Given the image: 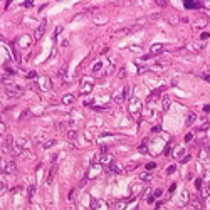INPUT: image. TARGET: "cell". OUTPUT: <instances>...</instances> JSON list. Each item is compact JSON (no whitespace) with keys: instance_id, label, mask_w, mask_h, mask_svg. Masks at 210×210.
I'll list each match as a JSON object with an SVG mask.
<instances>
[{"instance_id":"6da1fadb","label":"cell","mask_w":210,"mask_h":210,"mask_svg":"<svg viewBox=\"0 0 210 210\" xmlns=\"http://www.w3.org/2000/svg\"><path fill=\"white\" fill-rule=\"evenodd\" d=\"M22 94H24V88L15 86V84L7 86L5 89H4V96H9V99H17V98H20Z\"/></svg>"},{"instance_id":"7a4b0ae2","label":"cell","mask_w":210,"mask_h":210,"mask_svg":"<svg viewBox=\"0 0 210 210\" xmlns=\"http://www.w3.org/2000/svg\"><path fill=\"white\" fill-rule=\"evenodd\" d=\"M35 86H37V89H41V91H49L52 83H51V79L47 76H39L35 79Z\"/></svg>"},{"instance_id":"3957f363","label":"cell","mask_w":210,"mask_h":210,"mask_svg":"<svg viewBox=\"0 0 210 210\" xmlns=\"http://www.w3.org/2000/svg\"><path fill=\"white\" fill-rule=\"evenodd\" d=\"M93 88H94V79H89V77H83V81H81V94H88V93H91L93 91Z\"/></svg>"},{"instance_id":"277c9868","label":"cell","mask_w":210,"mask_h":210,"mask_svg":"<svg viewBox=\"0 0 210 210\" xmlns=\"http://www.w3.org/2000/svg\"><path fill=\"white\" fill-rule=\"evenodd\" d=\"M15 148H17V151H30V141L25 136H20L15 141Z\"/></svg>"},{"instance_id":"5b68a950","label":"cell","mask_w":210,"mask_h":210,"mask_svg":"<svg viewBox=\"0 0 210 210\" xmlns=\"http://www.w3.org/2000/svg\"><path fill=\"white\" fill-rule=\"evenodd\" d=\"M140 111H143V108H141V103L136 99V98H133L131 101H130V114H133V116H136Z\"/></svg>"},{"instance_id":"8992f818","label":"cell","mask_w":210,"mask_h":210,"mask_svg":"<svg viewBox=\"0 0 210 210\" xmlns=\"http://www.w3.org/2000/svg\"><path fill=\"white\" fill-rule=\"evenodd\" d=\"M190 203V209L192 210H202L203 209V202H202V197H192L188 200Z\"/></svg>"},{"instance_id":"52a82bcc","label":"cell","mask_w":210,"mask_h":210,"mask_svg":"<svg viewBox=\"0 0 210 210\" xmlns=\"http://www.w3.org/2000/svg\"><path fill=\"white\" fill-rule=\"evenodd\" d=\"M130 200H133V197H130V198H121V200H116L114 203H113V210H125L126 203H128Z\"/></svg>"},{"instance_id":"ba28073f","label":"cell","mask_w":210,"mask_h":210,"mask_svg":"<svg viewBox=\"0 0 210 210\" xmlns=\"http://www.w3.org/2000/svg\"><path fill=\"white\" fill-rule=\"evenodd\" d=\"M130 192H131V197H133V198H135L136 195H140V192H143V182H136L135 185H131Z\"/></svg>"},{"instance_id":"9c48e42d","label":"cell","mask_w":210,"mask_h":210,"mask_svg":"<svg viewBox=\"0 0 210 210\" xmlns=\"http://www.w3.org/2000/svg\"><path fill=\"white\" fill-rule=\"evenodd\" d=\"M101 165L103 167H111L113 165V155H109V153L101 155Z\"/></svg>"},{"instance_id":"30bf717a","label":"cell","mask_w":210,"mask_h":210,"mask_svg":"<svg viewBox=\"0 0 210 210\" xmlns=\"http://www.w3.org/2000/svg\"><path fill=\"white\" fill-rule=\"evenodd\" d=\"M46 25H47V24H46V20H42L41 24H39V27H37V30H35V41H39V39H41L42 35H44V32H46Z\"/></svg>"},{"instance_id":"8fae6325","label":"cell","mask_w":210,"mask_h":210,"mask_svg":"<svg viewBox=\"0 0 210 210\" xmlns=\"http://www.w3.org/2000/svg\"><path fill=\"white\" fill-rule=\"evenodd\" d=\"M56 173H57V167H56V165H52V167H51V172H49V175H47V178H46V187H49V185L52 183V180H54V177H56Z\"/></svg>"},{"instance_id":"7c38bea8","label":"cell","mask_w":210,"mask_h":210,"mask_svg":"<svg viewBox=\"0 0 210 210\" xmlns=\"http://www.w3.org/2000/svg\"><path fill=\"white\" fill-rule=\"evenodd\" d=\"M5 173H9V175H15L17 173V165H15V161H14V160H10V161L7 163Z\"/></svg>"},{"instance_id":"4fadbf2b","label":"cell","mask_w":210,"mask_h":210,"mask_svg":"<svg viewBox=\"0 0 210 210\" xmlns=\"http://www.w3.org/2000/svg\"><path fill=\"white\" fill-rule=\"evenodd\" d=\"M183 5L187 7V9H202V2H192V0H185Z\"/></svg>"},{"instance_id":"5bb4252c","label":"cell","mask_w":210,"mask_h":210,"mask_svg":"<svg viewBox=\"0 0 210 210\" xmlns=\"http://www.w3.org/2000/svg\"><path fill=\"white\" fill-rule=\"evenodd\" d=\"M93 209H94V210H108V203H106V202L93 200Z\"/></svg>"},{"instance_id":"9a60e30c","label":"cell","mask_w":210,"mask_h":210,"mask_svg":"<svg viewBox=\"0 0 210 210\" xmlns=\"http://www.w3.org/2000/svg\"><path fill=\"white\" fill-rule=\"evenodd\" d=\"M197 118H198V116L195 114V113H188V116H187V119H185V125H187V126H192V125H195V123H197Z\"/></svg>"},{"instance_id":"2e32d148","label":"cell","mask_w":210,"mask_h":210,"mask_svg":"<svg viewBox=\"0 0 210 210\" xmlns=\"http://www.w3.org/2000/svg\"><path fill=\"white\" fill-rule=\"evenodd\" d=\"M165 51L163 44H153L151 46V56H156V54H161Z\"/></svg>"},{"instance_id":"e0dca14e","label":"cell","mask_w":210,"mask_h":210,"mask_svg":"<svg viewBox=\"0 0 210 210\" xmlns=\"http://www.w3.org/2000/svg\"><path fill=\"white\" fill-rule=\"evenodd\" d=\"M74 101H76V98H74L72 94H64L62 99H61V103H62V104H66V106H69V104H72Z\"/></svg>"},{"instance_id":"ac0fdd59","label":"cell","mask_w":210,"mask_h":210,"mask_svg":"<svg viewBox=\"0 0 210 210\" xmlns=\"http://www.w3.org/2000/svg\"><path fill=\"white\" fill-rule=\"evenodd\" d=\"M14 143H15V141H14V138L9 135V136L5 138V141H4V148L9 151V150H12V148H14Z\"/></svg>"},{"instance_id":"d6986e66","label":"cell","mask_w":210,"mask_h":210,"mask_svg":"<svg viewBox=\"0 0 210 210\" xmlns=\"http://www.w3.org/2000/svg\"><path fill=\"white\" fill-rule=\"evenodd\" d=\"M19 44L22 46V49H27L29 46H30V39H29L27 35H22L20 39H19Z\"/></svg>"},{"instance_id":"ffe728a7","label":"cell","mask_w":210,"mask_h":210,"mask_svg":"<svg viewBox=\"0 0 210 210\" xmlns=\"http://www.w3.org/2000/svg\"><path fill=\"white\" fill-rule=\"evenodd\" d=\"M93 22H94L96 25H104L106 22H108V19H106L104 15H96L94 19H93Z\"/></svg>"},{"instance_id":"44dd1931","label":"cell","mask_w":210,"mask_h":210,"mask_svg":"<svg viewBox=\"0 0 210 210\" xmlns=\"http://www.w3.org/2000/svg\"><path fill=\"white\" fill-rule=\"evenodd\" d=\"M109 170L113 172V173H125V170L121 168V165H119V163H113V165L109 167Z\"/></svg>"},{"instance_id":"7402d4cb","label":"cell","mask_w":210,"mask_h":210,"mask_svg":"<svg viewBox=\"0 0 210 210\" xmlns=\"http://www.w3.org/2000/svg\"><path fill=\"white\" fill-rule=\"evenodd\" d=\"M161 106H163V111H168V109H170V98H168V96H163Z\"/></svg>"},{"instance_id":"603a6c76","label":"cell","mask_w":210,"mask_h":210,"mask_svg":"<svg viewBox=\"0 0 210 210\" xmlns=\"http://www.w3.org/2000/svg\"><path fill=\"white\" fill-rule=\"evenodd\" d=\"M76 136H77V130H74V128H69V130H67V138H69V140H74Z\"/></svg>"},{"instance_id":"cb8c5ba5","label":"cell","mask_w":210,"mask_h":210,"mask_svg":"<svg viewBox=\"0 0 210 210\" xmlns=\"http://www.w3.org/2000/svg\"><path fill=\"white\" fill-rule=\"evenodd\" d=\"M140 153H143V155H148V145H146V141H143L141 145H140Z\"/></svg>"},{"instance_id":"d4e9b609","label":"cell","mask_w":210,"mask_h":210,"mask_svg":"<svg viewBox=\"0 0 210 210\" xmlns=\"http://www.w3.org/2000/svg\"><path fill=\"white\" fill-rule=\"evenodd\" d=\"M103 69V62H96L94 66H93V74H98Z\"/></svg>"},{"instance_id":"484cf974","label":"cell","mask_w":210,"mask_h":210,"mask_svg":"<svg viewBox=\"0 0 210 210\" xmlns=\"http://www.w3.org/2000/svg\"><path fill=\"white\" fill-rule=\"evenodd\" d=\"M66 69H67V64H64V66H62V67H61V69H59V72H57V76H59V77H66Z\"/></svg>"},{"instance_id":"4316f807","label":"cell","mask_w":210,"mask_h":210,"mask_svg":"<svg viewBox=\"0 0 210 210\" xmlns=\"http://www.w3.org/2000/svg\"><path fill=\"white\" fill-rule=\"evenodd\" d=\"M34 192H35V187H34V185H30V187H29V200L34 198Z\"/></svg>"},{"instance_id":"83f0119b","label":"cell","mask_w":210,"mask_h":210,"mask_svg":"<svg viewBox=\"0 0 210 210\" xmlns=\"http://www.w3.org/2000/svg\"><path fill=\"white\" fill-rule=\"evenodd\" d=\"M7 190H9V188H7V185L4 183V182H0V195H4Z\"/></svg>"},{"instance_id":"f1b7e54d","label":"cell","mask_w":210,"mask_h":210,"mask_svg":"<svg viewBox=\"0 0 210 210\" xmlns=\"http://www.w3.org/2000/svg\"><path fill=\"white\" fill-rule=\"evenodd\" d=\"M39 76H37V72L35 71H30V72L27 74V79H37Z\"/></svg>"},{"instance_id":"f546056e","label":"cell","mask_w":210,"mask_h":210,"mask_svg":"<svg viewBox=\"0 0 210 210\" xmlns=\"http://www.w3.org/2000/svg\"><path fill=\"white\" fill-rule=\"evenodd\" d=\"M140 180H145V183H148L146 180H151V177H150L148 173H141L140 175Z\"/></svg>"},{"instance_id":"4dcf8cb0","label":"cell","mask_w":210,"mask_h":210,"mask_svg":"<svg viewBox=\"0 0 210 210\" xmlns=\"http://www.w3.org/2000/svg\"><path fill=\"white\" fill-rule=\"evenodd\" d=\"M161 193H163V190L161 188H156L155 192H153V197H155V198H158V197H161Z\"/></svg>"},{"instance_id":"1f68e13d","label":"cell","mask_w":210,"mask_h":210,"mask_svg":"<svg viewBox=\"0 0 210 210\" xmlns=\"http://www.w3.org/2000/svg\"><path fill=\"white\" fill-rule=\"evenodd\" d=\"M175 168H177L175 165H170V167L167 168V173H168V175H173V173H175Z\"/></svg>"},{"instance_id":"d6a6232c","label":"cell","mask_w":210,"mask_h":210,"mask_svg":"<svg viewBox=\"0 0 210 210\" xmlns=\"http://www.w3.org/2000/svg\"><path fill=\"white\" fill-rule=\"evenodd\" d=\"M195 188L198 190V192L202 190V180H200V178H197V180H195Z\"/></svg>"},{"instance_id":"836d02e7","label":"cell","mask_w":210,"mask_h":210,"mask_svg":"<svg viewBox=\"0 0 210 210\" xmlns=\"http://www.w3.org/2000/svg\"><path fill=\"white\" fill-rule=\"evenodd\" d=\"M118 77H119V79H125V77H126V69H125V67L119 69V74H118Z\"/></svg>"},{"instance_id":"e575fe53","label":"cell","mask_w":210,"mask_h":210,"mask_svg":"<svg viewBox=\"0 0 210 210\" xmlns=\"http://www.w3.org/2000/svg\"><path fill=\"white\" fill-rule=\"evenodd\" d=\"M5 168H7V163L0 161V175H2V173H5Z\"/></svg>"},{"instance_id":"d590c367","label":"cell","mask_w":210,"mask_h":210,"mask_svg":"<svg viewBox=\"0 0 210 210\" xmlns=\"http://www.w3.org/2000/svg\"><path fill=\"white\" fill-rule=\"evenodd\" d=\"M155 168H156V163H148V165H146L148 172H151V170H155Z\"/></svg>"},{"instance_id":"8d00e7d4","label":"cell","mask_w":210,"mask_h":210,"mask_svg":"<svg viewBox=\"0 0 210 210\" xmlns=\"http://www.w3.org/2000/svg\"><path fill=\"white\" fill-rule=\"evenodd\" d=\"M54 145H56V141H52V140H51V141L44 143V148H51V146H54Z\"/></svg>"},{"instance_id":"74e56055","label":"cell","mask_w":210,"mask_h":210,"mask_svg":"<svg viewBox=\"0 0 210 210\" xmlns=\"http://www.w3.org/2000/svg\"><path fill=\"white\" fill-rule=\"evenodd\" d=\"M34 5V2H22V7H25V9H30Z\"/></svg>"},{"instance_id":"f35d334b","label":"cell","mask_w":210,"mask_h":210,"mask_svg":"<svg viewBox=\"0 0 210 210\" xmlns=\"http://www.w3.org/2000/svg\"><path fill=\"white\" fill-rule=\"evenodd\" d=\"M160 130H161V126H160V125H155V126L151 128V133H158Z\"/></svg>"},{"instance_id":"ab89813d","label":"cell","mask_w":210,"mask_h":210,"mask_svg":"<svg viewBox=\"0 0 210 210\" xmlns=\"http://www.w3.org/2000/svg\"><path fill=\"white\" fill-rule=\"evenodd\" d=\"M136 167H138L136 163H131V165H128V168H126V170H128V172H133V170H135Z\"/></svg>"},{"instance_id":"60d3db41","label":"cell","mask_w":210,"mask_h":210,"mask_svg":"<svg viewBox=\"0 0 210 210\" xmlns=\"http://www.w3.org/2000/svg\"><path fill=\"white\" fill-rule=\"evenodd\" d=\"M209 37H210V32H202L200 39H203V41H205V39H209Z\"/></svg>"},{"instance_id":"b9f144b4","label":"cell","mask_w":210,"mask_h":210,"mask_svg":"<svg viewBox=\"0 0 210 210\" xmlns=\"http://www.w3.org/2000/svg\"><path fill=\"white\" fill-rule=\"evenodd\" d=\"M193 140V133H188L187 136H185V141H192Z\"/></svg>"},{"instance_id":"7bdbcfd3","label":"cell","mask_w":210,"mask_h":210,"mask_svg":"<svg viewBox=\"0 0 210 210\" xmlns=\"http://www.w3.org/2000/svg\"><path fill=\"white\" fill-rule=\"evenodd\" d=\"M190 160H192V156H190V155H187L185 158H182V163H188Z\"/></svg>"},{"instance_id":"ee69618b","label":"cell","mask_w":210,"mask_h":210,"mask_svg":"<svg viewBox=\"0 0 210 210\" xmlns=\"http://www.w3.org/2000/svg\"><path fill=\"white\" fill-rule=\"evenodd\" d=\"M61 30H62V27H61V25L56 27V34H54V37H57V35H59V32H61Z\"/></svg>"},{"instance_id":"f6af8a7d","label":"cell","mask_w":210,"mask_h":210,"mask_svg":"<svg viewBox=\"0 0 210 210\" xmlns=\"http://www.w3.org/2000/svg\"><path fill=\"white\" fill-rule=\"evenodd\" d=\"M202 77H203L205 81H209V83H210V74H202Z\"/></svg>"},{"instance_id":"bcb514c9","label":"cell","mask_w":210,"mask_h":210,"mask_svg":"<svg viewBox=\"0 0 210 210\" xmlns=\"http://www.w3.org/2000/svg\"><path fill=\"white\" fill-rule=\"evenodd\" d=\"M0 133H5V125L4 123H0Z\"/></svg>"},{"instance_id":"7dc6e473","label":"cell","mask_w":210,"mask_h":210,"mask_svg":"<svg viewBox=\"0 0 210 210\" xmlns=\"http://www.w3.org/2000/svg\"><path fill=\"white\" fill-rule=\"evenodd\" d=\"M203 111H205V113H210V104L203 106Z\"/></svg>"},{"instance_id":"c3c4849f","label":"cell","mask_w":210,"mask_h":210,"mask_svg":"<svg viewBox=\"0 0 210 210\" xmlns=\"http://www.w3.org/2000/svg\"><path fill=\"white\" fill-rule=\"evenodd\" d=\"M153 202H155V197H153V195L151 197H148V203H153Z\"/></svg>"},{"instance_id":"681fc988","label":"cell","mask_w":210,"mask_h":210,"mask_svg":"<svg viewBox=\"0 0 210 210\" xmlns=\"http://www.w3.org/2000/svg\"><path fill=\"white\" fill-rule=\"evenodd\" d=\"M74 198V190H71V192H69V200H72Z\"/></svg>"},{"instance_id":"f907efd6","label":"cell","mask_w":210,"mask_h":210,"mask_svg":"<svg viewBox=\"0 0 210 210\" xmlns=\"http://www.w3.org/2000/svg\"><path fill=\"white\" fill-rule=\"evenodd\" d=\"M207 190H209V192H210V182H209V188H207Z\"/></svg>"},{"instance_id":"816d5d0a","label":"cell","mask_w":210,"mask_h":210,"mask_svg":"<svg viewBox=\"0 0 210 210\" xmlns=\"http://www.w3.org/2000/svg\"><path fill=\"white\" fill-rule=\"evenodd\" d=\"M0 161H2V158H0Z\"/></svg>"},{"instance_id":"f5cc1de1","label":"cell","mask_w":210,"mask_h":210,"mask_svg":"<svg viewBox=\"0 0 210 210\" xmlns=\"http://www.w3.org/2000/svg\"><path fill=\"white\" fill-rule=\"evenodd\" d=\"M0 83H2V81H0Z\"/></svg>"}]
</instances>
